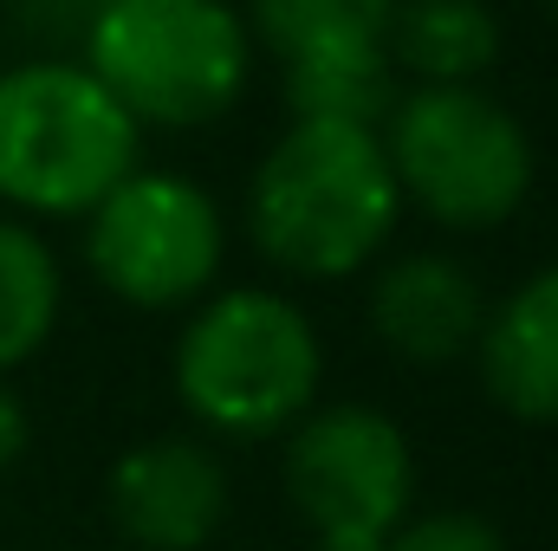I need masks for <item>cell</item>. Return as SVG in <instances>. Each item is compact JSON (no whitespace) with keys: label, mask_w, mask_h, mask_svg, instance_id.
<instances>
[{"label":"cell","mask_w":558,"mask_h":551,"mask_svg":"<svg viewBox=\"0 0 558 551\" xmlns=\"http://www.w3.org/2000/svg\"><path fill=\"white\" fill-rule=\"evenodd\" d=\"M403 215L377 131L292 124L247 182V234L292 279L364 273Z\"/></svg>","instance_id":"cell-1"},{"label":"cell","mask_w":558,"mask_h":551,"mask_svg":"<svg viewBox=\"0 0 558 551\" xmlns=\"http://www.w3.org/2000/svg\"><path fill=\"white\" fill-rule=\"evenodd\" d=\"M175 396L221 441H274L318 403L325 351L312 318L260 285L208 292L175 338Z\"/></svg>","instance_id":"cell-2"},{"label":"cell","mask_w":558,"mask_h":551,"mask_svg":"<svg viewBox=\"0 0 558 551\" xmlns=\"http://www.w3.org/2000/svg\"><path fill=\"white\" fill-rule=\"evenodd\" d=\"M254 39L228 0H105L85 33V72L131 124L202 131L247 91Z\"/></svg>","instance_id":"cell-3"},{"label":"cell","mask_w":558,"mask_h":551,"mask_svg":"<svg viewBox=\"0 0 558 551\" xmlns=\"http://www.w3.org/2000/svg\"><path fill=\"white\" fill-rule=\"evenodd\" d=\"M137 169L131 111L72 59L0 72V201L20 215H92Z\"/></svg>","instance_id":"cell-4"},{"label":"cell","mask_w":558,"mask_h":551,"mask_svg":"<svg viewBox=\"0 0 558 551\" xmlns=\"http://www.w3.org/2000/svg\"><path fill=\"white\" fill-rule=\"evenodd\" d=\"M377 143L390 156L397 195L435 228L481 234V228H500L507 215H520V201L533 195L526 124L474 85L397 91Z\"/></svg>","instance_id":"cell-5"},{"label":"cell","mask_w":558,"mask_h":551,"mask_svg":"<svg viewBox=\"0 0 558 551\" xmlns=\"http://www.w3.org/2000/svg\"><path fill=\"white\" fill-rule=\"evenodd\" d=\"M279 487L312 532V551H384L410 519L416 454L410 434L371 403H312L286 428Z\"/></svg>","instance_id":"cell-6"},{"label":"cell","mask_w":558,"mask_h":551,"mask_svg":"<svg viewBox=\"0 0 558 551\" xmlns=\"http://www.w3.org/2000/svg\"><path fill=\"white\" fill-rule=\"evenodd\" d=\"M228 228L215 195L175 169H131L85 215V267L137 311H175L215 292Z\"/></svg>","instance_id":"cell-7"},{"label":"cell","mask_w":558,"mask_h":551,"mask_svg":"<svg viewBox=\"0 0 558 551\" xmlns=\"http://www.w3.org/2000/svg\"><path fill=\"white\" fill-rule=\"evenodd\" d=\"M234 487L208 441L195 434H156L105 474V513L137 551H202L228 526Z\"/></svg>","instance_id":"cell-8"},{"label":"cell","mask_w":558,"mask_h":551,"mask_svg":"<svg viewBox=\"0 0 558 551\" xmlns=\"http://www.w3.org/2000/svg\"><path fill=\"white\" fill-rule=\"evenodd\" d=\"M371 331L403 364L474 357L487 325V292L454 254H397L371 279Z\"/></svg>","instance_id":"cell-9"},{"label":"cell","mask_w":558,"mask_h":551,"mask_svg":"<svg viewBox=\"0 0 558 551\" xmlns=\"http://www.w3.org/2000/svg\"><path fill=\"white\" fill-rule=\"evenodd\" d=\"M481 383L520 421H558V260L520 279L481 325Z\"/></svg>","instance_id":"cell-10"},{"label":"cell","mask_w":558,"mask_h":551,"mask_svg":"<svg viewBox=\"0 0 558 551\" xmlns=\"http://www.w3.org/2000/svg\"><path fill=\"white\" fill-rule=\"evenodd\" d=\"M384 52L416 85H474L500 59V20L487 0H397Z\"/></svg>","instance_id":"cell-11"},{"label":"cell","mask_w":558,"mask_h":551,"mask_svg":"<svg viewBox=\"0 0 558 551\" xmlns=\"http://www.w3.org/2000/svg\"><path fill=\"white\" fill-rule=\"evenodd\" d=\"M286 105H292V124H357V131H384V118L397 105V65H390L384 46L286 65Z\"/></svg>","instance_id":"cell-12"},{"label":"cell","mask_w":558,"mask_h":551,"mask_svg":"<svg viewBox=\"0 0 558 551\" xmlns=\"http://www.w3.org/2000/svg\"><path fill=\"white\" fill-rule=\"evenodd\" d=\"M397 0H254V33L279 65L371 52L390 33Z\"/></svg>","instance_id":"cell-13"},{"label":"cell","mask_w":558,"mask_h":551,"mask_svg":"<svg viewBox=\"0 0 558 551\" xmlns=\"http://www.w3.org/2000/svg\"><path fill=\"white\" fill-rule=\"evenodd\" d=\"M59 260L26 221H0V377L39 357L59 325Z\"/></svg>","instance_id":"cell-14"},{"label":"cell","mask_w":558,"mask_h":551,"mask_svg":"<svg viewBox=\"0 0 558 551\" xmlns=\"http://www.w3.org/2000/svg\"><path fill=\"white\" fill-rule=\"evenodd\" d=\"M384 551H507L500 526L481 519V513H461V506H441V513H422V519H403Z\"/></svg>","instance_id":"cell-15"},{"label":"cell","mask_w":558,"mask_h":551,"mask_svg":"<svg viewBox=\"0 0 558 551\" xmlns=\"http://www.w3.org/2000/svg\"><path fill=\"white\" fill-rule=\"evenodd\" d=\"M26 441H33V421H26V403L0 383V474H13L20 467V454H26Z\"/></svg>","instance_id":"cell-16"},{"label":"cell","mask_w":558,"mask_h":551,"mask_svg":"<svg viewBox=\"0 0 558 551\" xmlns=\"http://www.w3.org/2000/svg\"><path fill=\"white\" fill-rule=\"evenodd\" d=\"M546 7H553V13H558V0H546Z\"/></svg>","instance_id":"cell-17"}]
</instances>
